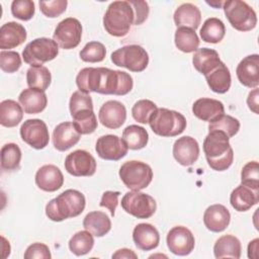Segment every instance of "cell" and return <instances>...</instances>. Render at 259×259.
<instances>
[{
	"instance_id": "1",
	"label": "cell",
	"mask_w": 259,
	"mask_h": 259,
	"mask_svg": "<svg viewBox=\"0 0 259 259\" xmlns=\"http://www.w3.org/2000/svg\"><path fill=\"white\" fill-rule=\"evenodd\" d=\"M76 84L80 91L89 94L96 92L105 95H125L134 86L132 76L123 71L104 67L84 68L77 77Z\"/></svg>"
},
{
	"instance_id": "2",
	"label": "cell",
	"mask_w": 259,
	"mask_h": 259,
	"mask_svg": "<svg viewBox=\"0 0 259 259\" xmlns=\"http://www.w3.org/2000/svg\"><path fill=\"white\" fill-rule=\"evenodd\" d=\"M230 138L219 131L208 132L203 141V152L208 166L214 171H225L234 161Z\"/></svg>"
},
{
	"instance_id": "3",
	"label": "cell",
	"mask_w": 259,
	"mask_h": 259,
	"mask_svg": "<svg viewBox=\"0 0 259 259\" xmlns=\"http://www.w3.org/2000/svg\"><path fill=\"white\" fill-rule=\"evenodd\" d=\"M85 205L86 199L82 192L67 189L47 203L46 214L53 222H62L81 214Z\"/></svg>"
},
{
	"instance_id": "4",
	"label": "cell",
	"mask_w": 259,
	"mask_h": 259,
	"mask_svg": "<svg viewBox=\"0 0 259 259\" xmlns=\"http://www.w3.org/2000/svg\"><path fill=\"white\" fill-rule=\"evenodd\" d=\"M135 21V13L128 1L111 2L103 16V26L106 32L115 37L127 34Z\"/></svg>"
},
{
	"instance_id": "5",
	"label": "cell",
	"mask_w": 259,
	"mask_h": 259,
	"mask_svg": "<svg viewBox=\"0 0 259 259\" xmlns=\"http://www.w3.org/2000/svg\"><path fill=\"white\" fill-rule=\"evenodd\" d=\"M148 123L154 134L165 138H172L182 134L187 124L183 114L163 107L154 111Z\"/></svg>"
},
{
	"instance_id": "6",
	"label": "cell",
	"mask_w": 259,
	"mask_h": 259,
	"mask_svg": "<svg viewBox=\"0 0 259 259\" xmlns=\"http://www.w3.org/2000/svg\"><path fill=\"white\" fill-rule=\"evenodd\" d=\"M223 9L230 24L239 31H249L257 24V15L254 9L245 1L229 0L223 4Z\"/></svg>"
},
{
	"instance_id": "7",
	"label": "cell",
	"mask_w": 259,
	"mask_h": 259,
	"mask_svg": "<svg viewBox=\"0 0 259 259\" xmlns=\"http://www.w3.org/2000/svg\"><path fill=\"white\" fill-rule=\"evenodd\" d=\"M118 175L123 184L131 190H142L150 185L153 179V170L145 162L132 160L124 162Z\"/></svg>"
},
{
	"instance_id": "8",
	"label": "cell",
	"mask_w": 259,
	"mask_h": 259,
	"mask_svg": "<svg viewBox=\"0 0 259 259\" xmlns=\"http://www.w3.org/2000/svg\"><path fill=\"white\" fill-rule=\"evenodd\" d=\"M59 55L58 44L49 37H38L28 42L22 51L24 62L32 66H42Z\"/></svg>"
},
{
	"instance_id": "9",
	"label": "cell",
	"mask_w": 259,
	"mask_h": 259,
	"mask_svg": "<svg viewBox=\"0 0 259 259\" xmlns=\"http://www.w3.org/2000/svg\"><path fill=\"white\" fill-rule=\"evenodd\" d=\"M110 59L114 65L137 73L143 72L149 64L148 53L139 45L123 46L114 51Z\"/></svg>"
},
{
	"instance_id": "10",
	"label": "cell",
	"mask_w": 259,
	"mask_h": 259,
	"mask_svg": "<svg viewBox=\"0 0 259 259\" xmlns=\"http://www.w3.org/2000/svg\"><path fill=\"white\" fill-rule=\"evenodd\" d=\"M120 203L126 213L137 219H149L157 209V203L154 197L138 190L126 192L121 198Z\"/></svg>"
},
{
	"instance_id": "11",
	"label": "cell",
	"mask_w": 259,
	"mask_h": 259,
	"mask_svg": "<svg viewBox=\"0 0 259 259\" xmlns=\"http://www.w3.org/2000/svg\"><path fill=\"white\" fill-rule=\"evenodd\" d=\"M82 25L77 18L67 17L60 21L55 28L53 39L61 49H75L81 41Z\"/></svg>"
},
{
	"instance_id": "12",
	"label": "cell",
	"mask_w": 259,
	"mask_h": 259,
	"mask_svg": "<svg viewBox=\"0 0 259 259\" xmlns=\"http://www.w3.org/2000/svg\"><path fill=\"white\" fill-rule=\"evenodd\" d=\"M19 132L22 141L35 150H41L49 144V130L46 122L41 119H26L21 124Z\"/></svg>"
},
{
	"instance_id": "13",
	"label": "cell",
	"mask_w": 259,
	"mask_h": 259,
	"mask_svg": "<svg viewBox=\"0 0 259 259\" xmlns=\"http://www.w3.org/2000/svg\"><path fill=\"white\" fill-rule=\"evenodd\" d=\"M66 171L75 177L92 176L96 171L95 158L85 150H76L65 159Z\"/></svg>"
},
{
	"instance_id": "14",
	"label": "cell",
	"mask_w": 259,
	"mask_h": 259,
	"mask_svg": "<svg viewBox=\"0 0 259 259\" xmlns=\"http://www.w3.org/2000/svg\"><path fill=\"white\" fill-rule=\"evenodd\" d=\"M167 247L171 253L178 256L189 255L195 246V239L189 229L183 226L172 228L166 238Z\"/></svg>"
},
{
	"instance_id": "15",
	"label": "cell",
	"mask_w": 259,
	"mask_h": 259,
	"mask_svg": "<svg viewBox=\"0 0 259 259\" xmlns=\"http://www.w3.org/2000/svg\"><path fill=\"white\" fill-rule=\"evenodd\" d=\"M95 151L103 160L118 161L127 154L128 148L117 136L105 135L97 140Z\"/></svg>"
},
{
	"instance_id": "16",
	"label": "cell",
	"mask_w": 259,
	"mask_h": 259,
	"mask_svg": "<svg viewBox=\"0 0 259 259\" xmlns=\"http://www.w3.org/2000/svg\"><path fill=\"white\" fill-rule=\"evenodd\" d=\"M98 118L103 126L116 130L120 127L126 119L125 106L117 100H108L100 107Z\"/></svg>"
},
{
	"instance_id": "17",
	"label": "cell",
	"mask_w": 259,
	"mask_h": 259,
	"mask_svg": "<svg viewBox=\"0 0 259 259\" xmlns=\"http://www.w3.org/2000/svg\"><path fill=\"white\" fill-rule=\"evenodd\" d=\"M173 157L182 166L194 164L199 156V145L197 141L189 136L178 138L173 145Z\"/></svg>"
},
{
	"instance_id": "18",
	"label": "cell",
	"mask_w": 259,
	"mask_h": 259,
	"mask_svg": "<svg viewBox=\"0 0 259 259\" xmlns=\"http://www.w3.org/2000/svg\"><path fill=\"white\" fill-rule=\"evenodd\" d=\"M236 74L242 85L248 88H257L259 85V56L253 54L241 60Z\"/></svg>"
},
{
	"instance_id": "19",
	"label": "cell",
	"mask_w": 259,
	"mask_h": 259,
	"mask_svg": "<svg viewBox=\"0 0 259 259\" xmlns=\"http://www.w3.org/2000/svg\"><path fill=\"white\" fill-rule=\"evenodd\" d=\"M35 184L44 191H57L64 184L63 173L53 164L44 165L35 173Z\"/></svg>"
},
{
	"instance_id": "20",
	"label": "cell",
	"mask_w": 259,
	"mask_h": 259,
	"mask_svg": "<svg viewBox=\"0 0 259 259\" xmlns=\"http://www.w3.org/2000/svg\"><path fill=\"white\" fill-rule=\"evenodd\" d=\"M81 138L73 122L65 121L59 123L53 132V145L60 152H65L75 146Z\"/></svg>"
},
{
	"instance_id": "21",
	"label": "cell",
	"mask_w": 259,
	"mask_h": 259,
	"mask_svg": "<svg viewBox=\"0 0 259 259\" xmlns=\"http://www.w3.org/2000/svg\"><path fill=\"white\" fill-rule=\"evenodd\" d=\"M231 221L229 209L220 203L209 205L203 213V224L207 230L213 233L225 231Z\"/></svg>"
},
{
	"instance_id": "22",
	"label": "cell",
	"mask_w": 259,
	"mask_h": 259,
	"mask_svg": "<svg viewBox=\"0 0 259 259\" xmlns=\"http://www.w3.org/2000/svg\"><path fill=\"white\" fill-rule=\"evenodd\" d=\"M133 240L138 249L150 251L158 247L160 243V235L153 225L142 223L135 227L133 231Z\"/></svg>"
},
{
	"instance_id": "23",
	"label": "cell",
	"mask_w": 259,
	"mask_h": 259,
	"mask_svg": "<svg viewBox=\"0 0 259 259\" xmlns=\"http://www.w3.org/2000/svg\"><path fill=\"white\" fill-rule=\"evenodd\" d=\"M26 30L24 26L15 21L4 23L0 28V49L2 51L14 49L26 39Z\"/></svg>"
},
{
	"instance_id": "24",
	"label": "cell",
	"mask_w": 259,
	"mask_h": 259,
	"mask_svg": "<svg viewBox=\"0 0 259 259\" xmlns=\"http://www.w3.org/2000/svg\"><path fill=\"white\" fill-rule=\"evenodd\" d=\"M194 116L202 121L211 122L225 113L223 102L212 98H199L192 105Z\"/></svg>"
},
{
	"instance_id": "25",
	"label": "cell",
	"mask_w": 259,
	"mask_h": 259,
	"mask_svg": "<svg viewBox=\"0 0 259 259\" xmlns=\"http://www.w3.org/2000/svg\"><path fill=\"white\" fill-rule=\"evenodd\" d=\"M18 101L27 114H36L45 110L48 104V97L45 91L35 88H27L21 91Z\"/></svg>"
},
{
	"instance_id": "26",
	"label": "cell",
	"mask_w": 259,
	"mask_h": 259,
	"mask_svg": "<svg viewBox=\"0 0 259 259\" xmlns=\"http://www.w3.org/2000/svg\"><path fill=\"white\" fill-rule=\"evenodd\" d=\"M230 202L235 210L247 211L259 202V190L240 184L232 191Z\"/></svg>"
},
{
	"instance_id": "27",
	"label": "cell",
	"mask_w": 259,
	"mask_h": 259,
	"mask_svg": "<svg viewBox=\"0 0 259 259\" xmlns=\"http://www.w3.org/2000/svg\"><path fill=\"white\" fill-rule=\"evenodd\" d=\"M177 27H189L196 30L201 21V12L192 3H183L177 7L173 15Z\"/></svg>"
},
{
	"instance_id": "28",
	"label": "cell",
	"mask_w": 259,
	"mask_h": 259,
	"mask_svg": "<svg viewBox=\"0 0 259 259\" xmlns=\"http://www.w3.org/2000/svg\"><path fill=\"white\" fill-rule=\"evenodd\" d=\"M204 77L210 90L215 93L224 94L228 92L231 87V73L224 62L219 64Z\"/></svg>"
},
{
	"instance_id": "29",
	"label": "cell",
	"mask_w": 259,
	"mask_h": 259,
	"mask_svg": "<svg viewBox=\"0 0 259 259\" xmlns=\"http://www.w3.org/2000/svg\"><path fill=\"white\" fill-rule=\"evenodd\" d=\"M221 63L222 61L220 59L219 53L208 48L197 49L192 57L193 67L197 72H199L203 76L209 73L213 68H215Z\"/></svg>"
},
{
	"instance_id": "30",
	"label": "cell",
	"mask_w": 259,
	"mask_h": 259,
	"mask_svg": "<svg viewBox=\"0 0 259 259\" xmlns=\"http://www.w3.org/2000/svg\"><path fill=\"white\" fill-rule=\"evenodd\" d=\"M242 246L240 240L233 235H224L220 237L213 246L215 258H235L241 257Z\"/></svg>"
},
{
	"instance_id": "31",
	"label": "cell",
	"mask_w": 259,
	"mask_h": 259,
	"mask_svg": "<svg viewBox=\"0 0 259 259\" xmlns=\"http://www.w3.org/2000/svg\"><path fill=\"white\" fill-rule=\"evenodd\" d=\"M83 227L95 237L105 236L111 229V221L108 215L99 210L90 211L83 220Z\"/></svg>"
},
{
	"instance_id": "32",
	"label": "cell",
	"mask_w": 259,
	"mask_h": 259,
	"mask_svg": "<svg viewBox=\"0 0 259 259\" xmlns=\"http://www.w3.org/2000/svg\"><path fill=\"white\" fill-rule=\"evenodd\" d=\"M23 118V108L15 100L6 99L0 103V123L5 127H14Z\"/></svg>"
},
{
	"instance_id": "33",
	"label": "cell",
	"mask_w": 259,
	"mask_h": 259,
	"mask_svg": "<svg viewBox=\"0 0 259 259\" xmlns=\"http://www.w3.org/2000/svg\"><path fill=\"white\" fill-rule=\"evenodd\" d=\"M121 140L130 150H141L147 146L149 134L143 126L131 124L123 130Z\"/></svg>"
},
{
	"instance_id": "34",
	"label": "cell",
	"mask_w": 259,
	"mask_h": 259,
	"mask_svg": "<svg viewBox=\"0 0 259 259\" xmlns=\"http://www.w3.org/2000/svg\"><path fill=\"white\" fill-rule=\"evenodd\" d=\"M199 34L203 41L218 44L226 34V26L221 19L217 17H209L203 22L199 30Z\"/></svg>"
},
{
	"instance_id": "35",
	"label": "cell",
	"mask_w": 259,
	"mask_h": 259,
	"mask_svg": "<svg viewBox=\"0 0 259 259\" xmlns=\"http://www.w3.org/2000/svg\"><path fill=\"white\" fill-rule=\"evenodd\" d=\"M174 41L176 48L186 54L195 52L199 47V38L195 30L189 27H177Z\"/></svg>"
},
{
	"instance_id": "36",
	"label": "cell",
	"mask_w": 259,
	"mask_h": 259,
	"mask_svg": "<svg viewBox=\"0 0 259 259\" xmlns=\"http://www.w3.org/2000/svg\"><path fill=\"white\" fill-rule=\"evenodd\" d=\"M52 82L50 70L45 66H32L26 71V83L29 88L46 91Z\"/></svg>"
},
{
	"instance_id": "37",
	"label": "cell",
	"mask_w": 259,
	"mask_h": 259,
	"mask_svg": "<svg viewBox=\"0 0 259 259\" xmlns=\"http://www.w3.org/2000/svg\"><path fill=\"white\" fill-rule=\"evenodd\" d=\"M73 124L81 135H89L97 128V119L93 109H82L71 115Z\"/></svg>"
},
{
	"instance_id": "38",
	"label": "cell",
	"mask_w": 259,
	"mask_h": 259,
	"mask_svg": "<svg viewBox=\"0 0 259 259\" xmlns=\"http://www.w3.org/2000/svg\"><path fill=\"white\" fill-rule=\"evenodd\" d=\"M94 246L93 235L85 231H79L69 241V249L76 256H83L89 253Z\"/></svg>"
},
{
	"instance_id": "39",
	"label": "cell",
	"mask_w": 259,
	"mask_h": 259,
	"mask_svg": "<svg viewBox=\"0 0 259 259\" xmlns=\"http://www.w3.org/2000/svg\"><path fill=\"white\" fill-rule=\"evenodd\" d=\"M1 168L6 171L19 169L21 161V150L14 143L5 144L1 148Z\"/></svg>"
},
{
	"instance_id": "40",
	"label": "cell",
	"mask_w": 259,
	"mask_h": 259,
	"mask_svg": "<svg viewBox=\"0 0 259 259\" xmlns=\"http://www.w3.org/2000/svg\"><path fill=\"white\" fill-rule=\"evenodd\" d=\"M240 130V121L229 114H223L215 120L209 122L208 132L219 131L226 134L229 138L234 137Z\"/></svg>"
},
{
	"instance_id": "41",
	"label": "cell",
	"mask_w": 259,
	"mask_h": 259,
	"mask_svg": "<svg viewBox=\"0 0 259 259\" xmlns=\"http://www.w3.org/2000/svg\"><path fill=\"white\" fill-rule=\"evenodd\" d=\"M106 55V49L100 41H89L80 51V59L87 63L102 62Z\"/></svg>"
},
{
	"instance_id": "42",
	"label": "cell",
	"mask_w": 259,
	"mask_h": 259,
	"mask_svg": "<svg viewBox=\"0 0 259 259\" xmlns=\"http://www.w3.org/2000/svg\"><path fill=\"white\" fill-rule=\"evenodd\" d=\"M157 108V105L153 101L149 99H141L134 104L132 115L136 121L146 124L149 122L151 115Z\"/></svg>"
},
{
	"instance_id": "43",
	"label": "cell",
	"mask_w": 259,
	"mask_h": 259,
	"mask_svg": "<svg viewBox=\"0 0 259 259\" xmlns=\"http://www.w3.org/2000/svg\"><path fill=\"white\" fill-rule=\"evenodd\" d=\"M241 184L259 190V164L257 161L248 162L241 171Z\"/></svg>"
},
{
	"instance_id": "44",
	"label": "cell",
	"mask_w": 259,
	"mask_h": 259,
	"mask_svg": "<svg viewBox=\"0 0 259 259\" xmlns=\"http://www.w3.org/2000/svg\"><path fill=\"white\" fill-rule=\"evenodd\" d=\"M34 2L31 0H14L11 3L12 15L20 20H30L34 15Z\"/></svg>"
},
{
	"instance_id": "45",
	"label": "cell",
	"mask_w": 259,
	"mask_h": 259,
	"mask_svg": "<svg viewBox=\"0 0 259 259\" xmlns=\"http://www.w3.org/2000/svg\"><path fill=\"white\" fill-rule=\"evenodd\" d=\"M21 67V58L17 52L1 51L0 52V68L3 72L11 74L19 70Z\"/></svg>"
},
{
	"instance_id": "46",
	"label": "cell",
	"mask_w": 259,
	"mask_h": 259,
	"mask_svg": "<svg viewBox=\"0 0 259 259\" xmlns=\"http://www.w3.org/2000/svg\"><path fill=\"white\" fill-rule=\"evenodd\" d=\"M69 108L71 115L82 109H93L92 98L89 94L84 93L80 90L75 91L70 98Z\"/></svg>"
},
{
	"instance_id": "47",
	"label": "cell",
	"mask_w": 259,
	"mask_h": 259,
	"mask_svg": "<svg viewBox=\"0 0 259 259\" xmlns=\"http://www.w3.org/2000/svg\"><path fill=\"white\" fill-rule=\"evenodd\" d=\"M39 9L41 13L50 18H55L63 14L68 5L67 0H53V1H39Z\"/></svg>"
},
{
	"instance_id": "48",
	"label": "cell",
	"mask_w": 259,
	"mask_h": 259,
	"mask_svg": "<svg viewBox=\"0 0 259 259\" xmlns=\"http://www.w3.org/2000/svg\"><path fill=\"white\" fill-rule=\"evenodd\" d=\"M23 257L25 259H50L52 258V255L49 247L46 244L33 243L26 248Z\"/></svg>"
},
{
	"instance_id": "49",
	"label": "cell",
	"mask_w": 259,
	"mask_h": 259,
	"mask_svg": "<svg viewBox=\"0 0 259 259\" xmlns=\"http://www.w3.org/2000/svg\"><path fill=\"white\" fill-rule=\"evenodd\" d=\"M130 4L132 5L135 13V25H140L148 18L149 15V4L143 0H130Z\"/></svg>"
},
{
	"instance_id": "50",
	"label": "cell",
	"mask_w": 259,
	"mask_h": 259,
	"mask_svg": "<svg viewBox=\"0 0 259 259\" xmlns=\"http://www.w3.org/2000/svg\"><path fill=\"white\" fill-rule=\"evenodd\" d=\"M120 195L119 191H111L107 190L103 192L101 196V200L99 202V205L101 207H105L110 211L111 217H114L116 206L118 204V197Z\"/></svg>"
},
{
	"instance_id": "51",
	"label": "cell",
	"mask_w": 259,
	"mask_h": 259,
	"mask_svg": "<svg viewBox=\"0 0 259 259\" xmlns=\"http://www.w3.org/2000/svg\"><path fill=\"white\" fill-rule=\"evenodd\" d=\"M258 98H259V91H258V88H254V89L248 94V98H247L248 107H249V109H250L251 111H253L255 114H258V113H259V110H258V106H259Z\"/></svg>"
},
{
	"instance_id": "52",
	"label": "cell",
	"mask_w": 259,
	"mask_h": 259,
	"mask_svg": "<svg viewBox=\"0 0 259 259\" xmlns=\"http://www.w3.org/2000/svg\"><path fill=\"white\" fill-rule=\"evenodd\" d=\"M112 258L114 259H138V255L131 249L122 248L117 250L115 253L112 254Z\"/></svg>"
},
{
	"instance_id": "53",
	"label": "cell",
	"mask_w": 259,
	"mask_h": 259,
	"mask_svg": "<svg viewBox=\"0 0 259 259\" xmlns=\"http://www.w3.org/2000/svg\"><path fill=\"white\" fill-rule=\"evenodd\" d=\"M258 244H259V239L256 238L254 240H252L249 245H248V257L249 258H254L257 259L258 258Z\"/></svg>"
},
{
	"instance_id": "54",
	"label": "cell",
	"mask_w": 259,
	"mask_h": 259,
	"mask_svg": "<svg viewBox=\"0 0 259 259\" xmlns=\"http://www.w3.org/2000/svg\"><path fill=\"white\" fill-rule=\"evenodd\" d=\"M207 4H209L210 6H213V7H215V8H219V7H221L223 4H224V2H220V1H214V2H206Z\"/></svg>"
}]
</instances>
